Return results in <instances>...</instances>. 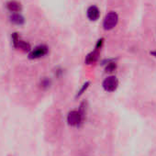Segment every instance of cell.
<instances>
[{
  "mask_svg": "<svg viewBox=\"0 0 156 156\" xmlns=\"http://www.w3.org/2000/svg\"><path fill=\"white\" fill-rule=\"evenodd\" d=\"M83 110H72L67 115V122L72 127H76L83 121Z\"/></svg>",
  "mask_w": 156,
  "mask_h": 156,
  "instance_id": "obj_1",
  "label": "cell"
},
{
  "mask_svg": "<svg viewBox=\"0 0 156 156\" xmlns=\"http://www.w3.org/2000/svg\"><path fill=\"white\" fill-rule=\"evenodd\" d=\"M119 21V16L116 12H109L106 15L104 21H103V27L106 30H112L113 28L116 27Z\"/></svg>",
  "mask_w": 156,
  "mask_h": 156,
  "instance_id": "obj_2",
  "label": "cell"
},
{
  "mask_svg": "<svg viewBox=\"0 0 156 156\" xmlns=\"http://www.w3.org/2000/svg\"><path fill=\"white\" fill-rule=\"evenodd\" d=\"M102 87L107 92H114L119 87L118 78L114 75H109L106 77L102 83Z\"/></svg>",
  "mask_w": 156,
  "mask_h": 156,
  "instance_id": "obj_3",
  "label": "cell"
},
{
  "mask_svg": "<svg viewBox=\"0 0 156 156\" xmlns=\"http://www.w3.org/2000/svg\"><path fill=\"white\" fill-rule=\"evenodd\" d=\"M49 51V49L46 45H39L35 47L33 50L30 51L29 57L30 59H40L41 57H44Z\"/></svg>",
  "mask_w": 156,
  "mask_h": 156,
  "instance_id": "obj_4",
  "label": "cell"
},
{
  "mask_svg": "<svg viewBox=\"0 0 156 156\" xmlns=\"http://www.w3.org/2000/svg\"><path fill=\"white\" fill-rule=\"evenodd\" d=\"M12 41H13L14 47L19 49V50H21V51H27L30 50V44L29 42H27V41H22L17 33H14L12 35Z\"/></svg>",
  "mask_w": 156,
  "mask_h": 156,
  "instance_id": "obj_5",
  "label": "cell"
},
{
  "mask_svg": "<svg viewBox=\"0 0 156 156\" xmlns=\"http://www.w3.org/2000/svg\"><path fill=\"white\" fill-rule=\"evenodd\" d=\"M87 16L89 20L96 21L100 17V11L97 6H90L87 10Z\"/></svg>",
  "mask_w": 156,
  "mask_h": 156,
  "instance_id": "obj_6",
  "label": "cell"
},
{
  "mask_svg": "<svg viewBox=\"0 0 156 156\" xmlns=\"http://www.w3.org/2000/svg\"><path fill=\"white\" fill-rule=\"evenodd\" d=\"M98 57H99V51H98V50H95V51L89 52V53L86 56L85 62H86L87 65L94 64L95 62H98Z\"/></svg>",
  "mask_w": 156,
  "mask_h": 156,
  "instance_id": "obj_7",
  "label": "cell"
},
{
  "mask_svg": "<svg viewBox=\"0 0 156 156\" xmlns=\"http://www.w3.org/2000/svg\"><path fill=\"white\" fill-rule=\"evenodd\" d=\"M7 9L10 12H19L21 9V5L18 1H15V0H11V1H9V2L7 3Z\"/></svg>",
  "mask_w": 156,
  "mask_h": 156,
  "instance_id": "obj_8",
  "label": "cell"
},
{
  "mask_svg": "<svg viewBox=\"0 0 156 156\" xmlns=\"http://www.w3.org/2000/svg\"><path fill=\"white\" fill-rule=\"evenodd\" d=\"M104 64L106 65L105 71L107 73H113L117 69V63L114 60H106L104 61Z\"/></svg>",
  "mask_w": 156,
  "mask_h": 156,
  "instance_id": "obj_9",
  "label": "cell"
},
{
  "mask_svg": "<svg viewBox=\"0 0 156 156\" xmlns=\"http://www.w3.org/2000/svg\"><path fill=\"white\" fill-rule=\"evenodd\" d=\"M10 20H11V22H13L14 24H17V25H22L24 23V18L19 13L12 14L10 16Z\"/></svg>",
  "mask_w": 156,
  "mask_h": 156,
  "instance_id": "obj_10",
  "label": "cell"
},
{
  "mask_svg": "<svg viewBox=\"0 0 156 156\" xmlns=\"http://www.w3.org/2000/svg\"><path fill=\"white\" fill-rule=\"evenodd\" d=\"M89 85H90V83H89V82H86V83H84V84H83V86L81 87L80 90L77 92L76 97H80V96H82V95L87 91V89L89 87Z\"/></svg>",
  "mask_w": 156,
  "mask_h": 156,
  "instance_id": "obj_11",
  "label": "cell"
},
{
  "mask_svg": "<svg viewBox=\"0 0 156 156\" xmlns=\"http://www.w3.org/2000/svg\"><path fill=\"white\" fill-rule=\"evenodd\" d=\"M41 87L42 88H49L50 86L51 85V80L49 79V78L46 77V78H44V79L41 80Z\"/></svg>",
  "mask_w": 156,
  "mask_h": 156,
  "instance_id": "obj_12",
  "label": "cell"
},
{
  "mask_svg": "<svg viewBox=\"0 0 156 156\" xmlns=\"http://www.w3.org/2000/svg\"><path fill=\"white\" fill-rule=\"evenodd\" d=\"M103 39H100V40H98V44H97V46H96V50H98L99 51V49L102 47V44H103Z\"/></svg>",
  "mask_w": 156,
  "mask_h": 156,
  "instance_id": "obj_13",
  "label": "cell"
},
{
  "mask_svg": "<svg viewBox=\"0 0 156 156\" xmlns=\"http://www.w3.org/2000/svg\"><path fill=\"white\" fill-rule=\"evenodd\" d=\"M151 55H153L154 57H156V51H151Z\"/></svg>",
  "mask_w": 156,
  "mask_h": 156,
  "instance_id": "obj_14",
  "label": "cell"
}]
</instances>
